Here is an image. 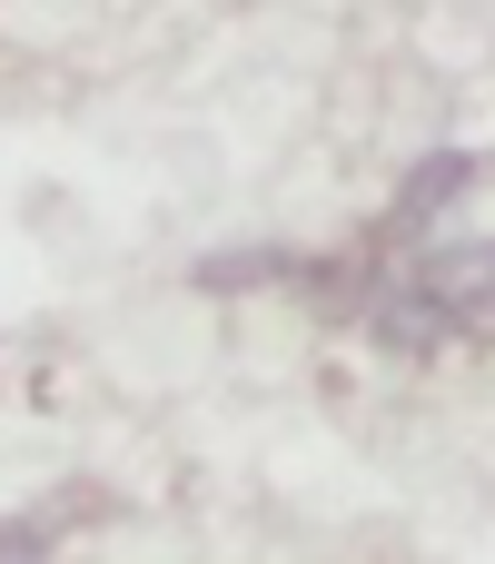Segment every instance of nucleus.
Wrapping results in <instances>:
<instances>
[{
    "instance_id": "nucleus-1",
    "label": "nucleus",
    "mask_w": 495,
    "mask_h": 564,
    "mask_svg": "<svg viewBox=\"0 0 495 564\" xmlns=\"http://www.w3.org/2000/svg\"><path fill=\"white\" fill-rule=\"evenodd\" d=\"M417 288H427L446 317H466V327H495V238H456V248H427Z\"/></svg>"
},
{
    "instance_id": "nucleus-2",
    "label": "nucleus",
    "mask_w": 495,
    "mask_h": 564,
    "mask_svg": "<svg viewBox=\"0 0 495 564\" xmlns=\"http://www.w3.org/2000/svg\"><path fill=\"white\" fill-rule=\"evenodd\" d=\"M476 169H486V159H476V149H437V159H427V169H417V178H407V188H397V228H407V238H417V228H427V218H446V208H456V198H466V188H476Z\"/></svg>"
}]
</instances>
